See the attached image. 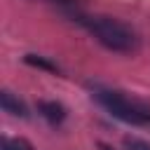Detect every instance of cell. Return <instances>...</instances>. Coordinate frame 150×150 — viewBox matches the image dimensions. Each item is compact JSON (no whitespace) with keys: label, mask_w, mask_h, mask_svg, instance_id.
Returning <instances> with one entry per match:
<instances>
[{"label":"cell","mask_w":150,"mask_h":150,"mask_svg":"<svg viewBox=\"0 0 150 150\" xmlns=\"http://www.w3.org/2000/svg\"><path fill=\"white\" fill-rule=\"evenodd\" d=\"M73 21H77L98 45H103L110 52L117 54H134L138 49V35L134 28L127 23L112 19V16H101V14H73Z\"/></svg>","instance_id":"cell-1"},{"label":"cell","mask_w":150,"mask_h":150,"mask_svg":"<svg viewBox=\"0 0 150 150\" xmlns=\"http://www.w3.org/2000/svg\"><path fill=\"white\" fill-rule=\"evenodd\" d=\"M91 96L98 101V105H103L108 110L110 117H115V120H120L124 124H131V127H148L150 124V108L143 105L136 98L124 96L122 91L96 87L91 91Z\"/></svg>","instance_id":"cell-2"},{"label":"cell","mask_w":150,"mask_h":150,"mask_svg":"<svg viewBox=\"0 0 150 150\" xmlns=\"http://www.w3.org/2000/svg\"><path fill=\"white\" fill-rule=\"evenodd\" d=\"M0 105H2L5 112L14 115V117H21V120L28 117V108H26V103H23L16 94H12V91H7V89L0 91Z\"/></svg>","instance_id":"cell-3"},{"label":"cell","mask_w":150,"mask_h":150,"mask_svg":"<svg viewBox=\"0 0 150 150\" xmlns=\"http://www.w3.org/2000/svg\"><path fill=\"white\" fill-rule=\"evenodd\" d=\"M38 112L49 122V124H61L66 120V108L56 101H38Z\"/></svg>","instance_id":"cell-4"},{"label":"cell","mask_w":150,"mask_h":150,"mask_svg":"<svg viewBox=\"0 0 150 150\" xmlns=\"http://www.w3.org/2000/svg\"><path fill=\"white\" fill-rule=\"evenodd\" d=\"M23 63L33 66V68H40V70H47V73H59V66L47 61L45 56H38V54H26L23 56Z\"/></svg>","instance_id":"cell-5"},{"label":"cell","mask_w":150,"mask_h":150,"mask_svg":"<svg viewBox=\"0 0 150 150\" xmlns=\"http://www.w3.org/2000/svg\"><path fill=\"white\" fill-rule=\"evenodd\" d=\"M124 150H150V141L136 138V136H127L124 138Z\"/></svg>","instance_id":"cell-6"},{"label":"cell","mask_w":150,"mask_h":150,"mask_svg":"<svg viewBox=\"0 0 150 150\" xmlns=\"http://www.w3.org/2000/svg\"><path fill=\"white\" fill-rule=\"evenodd\" d=\"M2 150H33V148L23 138H5L2 141Z\"/></svg>","instance_id":"cell-7"},{"label":"cell","mask_w":150,"mask_h":150,"mask_svg":"<svg viewBox=\"0 0 150 150\" xmlns=\"http://www.w3.org/2000/svg\"><path fill=\"white\" fill-rule=\"evenodd\" d=\"M52 2H59V5H73V0H52Z\"/></svg>","instance_id":"cell-8"},{"label":"cell","mask_w":150,"mask_h":150,"mask_svg":"<svg viewBox=\"0 0 150 150\" xmlns=\"http://www.w3.org/2000/svg\"><path fill=\"white\" fill-rule=\"evenodd\" d=\"M101 150H110V148H108V145H101Z\"/></svg>","instance_id":"cell-9"}]
</instances>
